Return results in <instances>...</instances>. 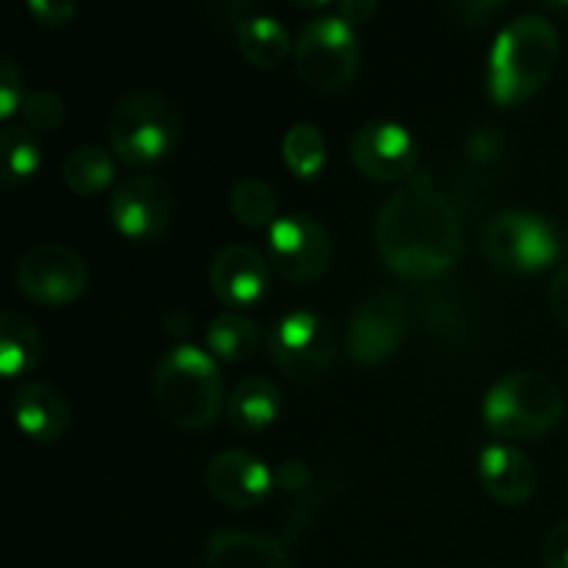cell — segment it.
Returning a JSON list of instances; mask_svg holds the SVG:
<instances>
[{"mask_svg":"<svg viewBox=\"0 0 568 568\" xmlns=\"http://www.w3.org/2000/svg\"><path fill=\"white\" fill-rule=\"evenodd\" d=\"M375 247L383 264L408 281H430L458 264L460 220L433 189L430 172H416L388 194L375 216Z\"/></svg>","mask_w":568,"mask_h":568,"instance_id":"cell-1","label":"cell"},{"mask_svg":"<svg viewBox=\"0 0 568 568\" xmlns=\"http://www.w3.org/2000/svg\"><path fill=\"white\" fill-rule=\"evenodd\" d=\"M560 33L544 14H519L503 26L488 53V94L499 105H516L536 94L552 75Z\"/></svg>","mask_w":568,"mask_h":568,"instance_id":"cell-2","label":"cell"},{"mask_svg":"<svg viewBox=\"0 0 568 568\" xmlns=\"http://www.w3.org/2000/svg\"><path fill=\"white\" fill-rule=\"evenodd\" d=\"M153 397L161 414L183 430H205L216 422L225 399L214 355L194 344H178L153 369Z\"/></svg>","mask_w":568,"mask_h":568,"instance_id":"cell-3","label":"cell"},{"mask_svg":"<svg viewBox=\"0 0 568 568\" xmlns=\"http://www.w3.org/2000/svg\"><path fill=\"white\" fill-rule=\"evenodd\" d=\"M566 397L558 383L536 369H519L499 377L483 397V422L508 442L538 438L564 419Z\"/></svg>","mask_w":568,"mask_h":568,"instance_id":"cell-4","label":"cell"},{"mask_svg":"<svg viewBox=\"0 0 568 568\" xmlns=\"http://www.w3.org/2000/svg\"><path fill=\"white\" fill-rule=\"evenodd\" d=\"M178 139H181V116L164 94L131 92L111 109V153L125 164H155L175 150Z\"/></svg>","mask_w":568,"mask_h":568,"instance_id":"cell-5","label":"cell"},{"mask_svg":"<svg viewBox=\"0 0 568 568\" xmlns=\"http://www.w3.org/2000/svg\"><path fill=\"white\" fill-rule=\"evenodd\" d=\"M361 50L355 28L336 14L311 17L294 42L300 78L320 92L347 87L358 72Z\"/></svg>","mask_w":568,"mask_h":568,"instance_id":"cell-6","label":"cell"},{"mask_svg":"<svg viewBox=\"0 0 568 568\" xmlns=\"http://www.w3.org/2000/svg\"><path fill=\"white\" fill-rule=\"evenodd\" d=\"M483 253L499 270L541 272L560 255V236L536 211L505 209L483 227Z\"/></svg>","mask_w":568,"mask_h":568,"instance_id":"cell-7","label":"cell"},{"mask_svg":"<svg viewBox=\"0 0 568 568\" xmlns=\"http://www.w3.org/2000/svg\"><path fill=\"white\" fill-rule=\"evenodd\" d=\"M266 347L283 375L305 383L331 369L338 344L325 316L314 311H292L272 325Z\"/></svg>","mask_w":568,"mask_h":568,"instance_id":"cell-8","label":"cell"},{"mask_svg":"<svg viewBox=\"0 0 568 568\" xmlns=\"http://www.w3.org/2000/svg\"><path fill=\"white\" fill-rule=\"evenodd\" d=\"M14 283L33 303L64 305L87 292L89 264L67 244H33L17 258Z\"/></svg>","mask_w":568,"mask_h":568,"instance_id":"cell-9","label":"cell"},{"mask_svg":"<svg viewBox=\"0 0 568 568\" xmlns=\"http://www.w3.org/2000/svg\"><path fill=\"white\" fill-rule=\"evenodd\" d=\"M270 266L286 281L308 283L325 275L333 261V242L325 225L311 214H286L266 233Z\"/></svg>","mask_w":568,"mask_h":568,"instance_id":"cell-10","label":"cell"},{"mask_svg":"<svg viewBox=\"0 0 568 568\" xmlns=\"http://www.w3.org/2000/svg\"><path fill=\"white\" fill-rule=\"evenodd\" d=\"M405 336V303L394 292H375L355 305L347 325V355L361 366L392 358Z\"/></svg>","mask_w":568,"mask_h":568,"instance_id":"cell-11","label":"cell"},{"mask_svg":"<svg viewBox=\"0 0 568 568\" xmlns=\"http://www.w3.org/2000/svg\"><path fill=\"white\" fill-rule=\"evenodd\" d=\"M349 159L361 175L372 181H399L419 164V144L414 133L394 120H369L355 131Z\"/></svg>","mask_w":568,"mask_h":568,"instance_id":"cell-12","label":"cell"},{"mask_svg":"<svg viewBox=\"0 0 568 568\" xmlns=\"http://www.w3.org/2000/svg\"><path fill=\"white\" fill-rule=\"evenodd\" d=\"M109 216L116 231L136 242L161 236L172 216L170 189L153 175L122 178L109 197Z\"/></svg>","mask_w":568,"mask_h":568,"instance_id":"cell-13","label":"cell"},{"mask_svg":"<svg viewBox=\"0 0 568 568\" xmlns=\"http://www.w3.org/2000/svg\"><path fill=\"white\" fill-rule=\"evenodd\" d=\"M205 486L227 508H255L275 488L270 466L244 449L216 453L205 466Z\"/></svg>","mask_w":568,"mask_h":568,"instance_id":"cell-14","label":"cell"},{"mask_svg":"<svg viewBox=\"0 0 568 568\" xmlns=\"http://www.w3.org/2000/svg\"><path fill=\"white\" fill-rule=\"evenodd\" d=\"M211 288L233 308L258 303L270 288V264L247 244H227L211 261Z\"/></svg>","mask_w":568,"mask_h":568,"instance_id":"cell-15","label":"cell"},{"mask_svg":"<svg viewBox=\"0 0 568 568\" xmlns=\"http://www.w3.org/2000/svg\"><path fill=\"white\" fill-rule=\"evenodd\" d=\"M480 480L488 497L503 505H521L536 494V464L514 444H488L480 453Z\"/></svg>","mask_w":568,"mask_h":568,"instance_id":"cell-16","label":"cell"},{"mask_svg":"<svg viewBox=\"0 0 568 568\" xmlns=\"http://www.w3.org/2000/svg\"><path fill=\"white\" fill-rule=\"evenodd\" d=\"M70 403L55 386L28 381L14 392L17 427L37 444H53L70 430Z\"/></svg>","mask_w":568,"mask_h":568,"instance_id":"cell-17","label":"cell"},{"mask_svg":"<svg viewBox=\"0 0 568 568\" xmlns=\"http://www.w3.org/2000/svg\"><path fill=\"white\" fill-rule=\"evenodd\" d=\"M203 568H292L281 541L253 530H216L205 544Z\"/></svg>","mask_w":568,"mask_h":568,"instance_id":"cell-18","label":"cell"},{"mask_svg":"<svg viewBox=\"0 0 568 568\" xmlns=\"http://www.w3.org/2000/svg\"><path fill=\"white\" fill-rule=\"evenodd\" d=\"M283 408L281 388L270 377L250 375L236 383L227 397V422L239 433H255L270 427Z\"/></svg>","mask_w":568,"mask_h":568,"instance_id":"cell-19","label":"cell"},{"mask_svg":"<svg viewBox=\"0 0 568 568\" xmlns=\"http://www.w3.org/2000/svg\"><path fill=\"white\" fill-rule=\"evenodd\" d=\"M236 44L250 64L261 70H275L292 50V37L281 20L270 14H244L233 22Z\"/></svg>","mask_w":568,"mask_h":568,"instance_id":"cell-20","label":"cell"},{"mask_svg":"<svg viewBox=\"0 0 568 568\" xmlns=\"http://www.w3.org/2000/svg\"><path fill=\"white\" fill-rule=\"evenodd\" d=\"M44 342L37 327L14 311L0 314V372L17 377L31 372L42 361Z\"/></svg>","mask_w":568,"mask_h":568,"instance_id":"cell-21","label":"cell"},{"mask_svg":"<svg viewBox=\"0 0 568 568\" xmlns=\"http://www.w3.org/2000/svg\"><path fill=\"white\" fill-rule=\"evenodd\" d=\"M114 155L111 150L98 148V144H83L67 155L61 166V181L75 194H98L111 186L114 181Z\"/></svg>","mask_w":568,"mask_h":568,"instance_id":"cell-22","label":"cell"},{"mask_svg":"<svg viewBox=\"0 0 568 568\" xmlns=\"http://www.w3.org/2000/svg\"><path fill=\"white\" fill-rule=\"evenodd\" d=\"M211 353L222 361H247L261 344V327L239 311H222L205 331Z\"/></svg>","mask_w":568,"mask_h":568,"instance_id":"cell-23","label":"cell"},{"mask_svg":"<svg viewBox=\"0 0 568 568\" xmlns=\"http://www.w3.org/2000/svg\"><path fill=\"white\" fill-rule=\"evenodd\" d=\"M281 153L288 170H292L300 181H314L322 172V166H325L327 144L314 122H294V125L283 133Z\"/></svg>","mask_w":568,"mask_h":568,"instance_id":"cell-24","label":"cell"},{"mask_svg":"<svg viewBox=\"0 0 568 568\" xmlns=\"http://www.w3.org/2000/svg\"><path fill=\"white\" fill-rule=\"evenodd\" d=\"M0 150H3V183L6 186H20L28 178L37 175L42 164V148L31 128L22 122L6 125L0 131Z\"/></svg>","mask_w":568,"mask_h":568,"instance_id":"cell-25","label":"cell"},{"mask_svg":"<svg viewBox=\"0 0 568 568\" xmlns=\"http://www.w3.org/2000/svg\"><path fill=\"white\" fill-rule=\"evenodd\" d=\"M277 192L266 181L258 178H244L231 189V211L242 225L247 227H272L277 216Z\"/></svg>","mask_w":568,"mask_h":568,"instance_id":"cell-26","label":"cell"},{"mask_svg":"<svg viewBox=\"0 0 568 568\" xmlns=\"http://www.w3.org/2000/svg\"><path fill=\"white\" fill-rule=\"evenodd\" d=\"M22 125L31 128L33 133H53L64 125L67 109L61 98L50 89H31L20 105Z\"/></svg>","mask_w":568,"mask_h":568,"instance_id":"cell-27","label":"cell"},{"mask_svg":"<svg viewBox=\"0 0 568 568\" xmlns=\"http://www.w3.org/2000/svg\"><path fill=\"white\" fill-rule=\"evenodd\" d=\"M26 92H22V72L9 55L0 59V116L9 120L14 111H20Z\"/></svg>","mask_w":568,"mask_h":568,"instance_id":"cell-28","label":"cell"},{"mask_svg":"<svg viewBox=\"0 0 568 568\" xmlns=\"http://www.w3.org/2000/svg\"><path fill=\"white\" fill-rule=\"evenodd\" d=\"M28 9L37 17L39 26L48 28H61L75 17V3L72 0H31Z\"/></svg>","mask_w":568,"mask_h":568,"instance_id":"cell-29","label":"cell"},{"mask_svg":"<svg viewBox=\"0 0 568 568\" xmlns=\"http://www.w3.org/2000/svg\"><path fill=\"white\" fill-rule=\"evenodd\" d=\"M541 558L547 568H568V519L558 521L547 532L541 547Z\"/></svg>","mask_w":568,"mask_h":568,"instance_id":"cell-30","label":"cell"},{"mask_svg":"<svg viewBox=\"0 0 568 568\" xmlns=\"http://www.w3.org/2000/svg\"><path fill=\"white\" fill-rule=\"evenodd\" d=\"M549 308H552L555 320L568 331V266L555 275L552 286H549Z\"/></svg>","mask_w":568,"mask_h":568,"instance_id":"cell-31","label":"cell"},{"mask_svg":"<svg viewBox=\"0 0 568 568\" xmlns=\"http://www.w3.org/2000/svg\"><path fill=\"white\" fill-rule=\"evenodd\" d=\"M375 11H377V3H372V0H344V3H338L336 9H333V14L342 17V20L349 22V26H358V22L369 20Z\"/></svg>","mask_w":568,"mask_h":568,"instance_id":"cell-32","label":"cell"},{"mask_svg":"<svg viewBox=\"0 0 568 568\" xmlns=\"http://www.w3.org/2000/svg\"><path fill=\"white\" fill-rule=\"evenodd\" d=\"M305 480H308V471H305V466L300 464V460H288V464H283L281 471L275 475V483H281V486L288 488V491L303 488Z\"/></svg>","mask_w":568,"mask_h":568,"instance_id":"cell-33","label":"cell"}]
</instances>
